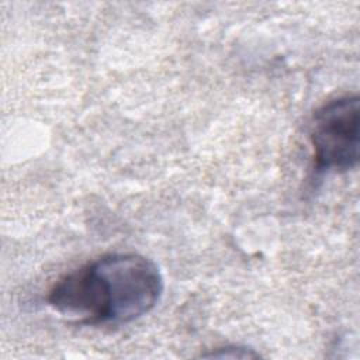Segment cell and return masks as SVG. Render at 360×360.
<instances>
[{
	"mask_svg": "<svg viewBox=\"0 0 360 360\" xmlns=\"http://www.w3.org/2000/svg\"><path fill=\"white\" fill-rule=\"evenodd\" d=\"M359 125L357 94L336 97L315 111L311 143L318 172H347L357 166Z\"/></svg>",
	"mask_w": 360,
	"mask_h": 360,
	"instance_id": "2",
	"label": "cell"
},
{
	"mask_svg": "<svg viewBox=\"0 0 360 360\" xmlns=\"http://www.w3.org/2000/svg\"><path fill=\"white\" fill-rule=\"evenodd\" d=\"M162 292L163 277L150 259L110 253L60 277L48 302L79 325H118L148 314Z\"/></svg>",
	"mask_w": 360,
	"mask_h": 360,
	"instance_id": "1",
	"label": "cell"
}]
</instances>
